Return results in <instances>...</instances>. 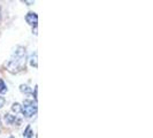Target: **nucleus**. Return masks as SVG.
Instances as JSON below:
<instances>
[{"mask_svg":"<svg viewBox=\"0 0 153 138\" xmlns=\"http://www.w3.org/2000/svg\"><path fill=\"white\" fill-rule=\"evenodd\" d=\"M5 120H6L8 123H13L14 121H15V117H14V116H12L10 114H6L5 115Z\"/></svg>","mask_w":153,"mask_h":138,"instance_id":"1a4fd4ad","label":"nucleus"},{"mask_svg":"<svg viewBox=\"0 0 153 138\" xmlns=\"http://www.w3.org/2000/svg\"><path fill=\"white\" fill-rule=\"evenodd\" d=\"M25 68V50L22 46L16 47L13 55L7 63V69L10 73H19Z\"/></svg>","mask_w":153,"mask_h":138,"instance_id":"f257e3e1","label":"nucleus"},{"mask_svg":"<svg viewBox=\"0 0 153 138\" xmlns=\"http://www.w3.org/2000/svg\"><path fill=\"white\" fill-rule=\"evenodd\" d=\"M20 90L22 92H24V93H30L31 92V89L28 85H21V86H20Z\"/></svg>","mask_w":153,"mask_h":138,"instance_id":"6e6552de","label":"nucleus"},{"mask_svg":"<svg viewBox=\"0 0 153 138\" xmlns=\"http://www.w3.org/2000/svg\"><path fill=\"white\" fill-rule=\"evenodd\" d=\"M31 66H33V67H37V53H35L32 56H31Z\"/></svg>","mask_w":153,"mask_h":138,"instance_id":"0eeeda50","label":"nucleus"},{"mask_svg":"<svg viewBox=\"0 0 153 138\" xmlns=\"http://www.w3.org/2000/svg\"><path fill=\"white\" fill-rule=\"evenodd\" d=\"M12 111L13 112H15V113H20V112H22V106L20 105V104H13V106H12Z\"/></svg>","mask_w":153,"mask_h":138,"instance_id":"20e7f679","label":"nucleus"},{"mask_svg":"<svg viewBox=\"0 0 153 138\" xmlns=\"http://www.w3.org/2000/svg\"><path fill=\"white\" fill-rule=\"evenodd\" d=\"M35 99H37V86H35Z\"/></svg>","mask_w":153,"mask_h":138,"instance_id":"9d476101","label":"nucleus"},{"mask_svg":"<svg viewBox=\"0 0 153 138\" xmlns=\"http://www.w3.org/2000/svg\"><path fill=\"white\" fill-rule=\"evenodd\" d=\"M37 112V104L33 100H24L22 106V113L25 117H31Z\"/></svg>","mask_w":153,"mask_h":138,"instance_id":"f03ea898","label":"nucleus"},{"mask_svg":"<svg viewBox=\"0 0 153 138\" xmlns=\"http://www.w3.org/2000/svg\"><path fill=\"white\" fill-rule=\"evenodd\" d=\"M7 91V86L5 84V82L0 78V93H4V92Z\"/></svg>","mask_w":153,"mask_h":138,"instance_id":"423d86ee","label":"nucleus"},{"mask_svg":"<svg viewBox=\"0 0 153 138\" xmlns=\"http://www.w3.org/2000/svg\"><path fill=\"white\" fill-rule=\"evenodd\" d=\"M23 136L25 138H30L32 136V131H31V127L30 125H28L27 127V129L24 130V134H23Z\"/></svg>","mask_w":153,"mask_h":138,"instance_id":"39448f33","label":"nucleus"},{"mask_svg":"<svg viewBox=\"0 0 153 138\" xmlns=\"http://www.w3.org/2000/svg\"><path fill=\"white\" fill-rule=\"evenodd\" d=\"M25 21L29 23V24H31V25H37V22H38V16H37V14L36 13H28L27 14V16H25Z\"/></svg>","mask_w":153,"mask_h":138,"instance_id":"7ed1b4c3","label":"nucleus"}]
</instances>
